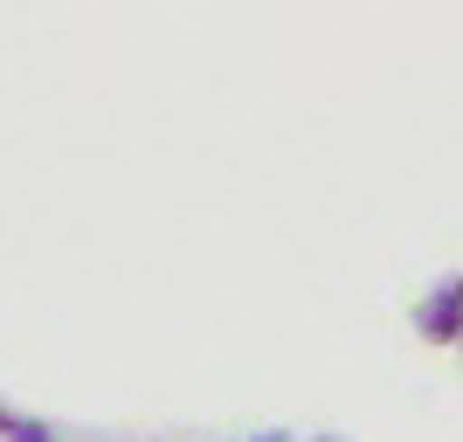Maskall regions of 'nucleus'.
Masks as SVG:
<instances>
[{
	"mask_svg": "<svg viewBox=\"0 0 463 442\" xmlns=\"http://www.w3.org/2000/svg\"><path fill=\"white\" fill-rule=\"evenodd\" d=\"M415 332L436 339V346H457V339H463V277L436 284L422 305H415Z\"/></svg>",
	"mask_w": 463,
	"mask_h": 442,
	"instance_id": "1",
	"label": "nucleus"
},
{
	"mask_svg": "<svg viewBox=\"0 0 463 442\" xmlns=\"http://www.w3.org/2000/svg\"><path fill=\"white\" fill-rule=\"evenodd\" d=\"M0 428H7L14 442H49V428H42V422H28V415H14V408H0Z\"/></svg>",
	"mask_w": 463,
	"mask_h": 442,
	"instance_id": "2",
	"label": "nucleus"
},
{
	"mask_svg": "<svg viewBox=\"0 0 463 442\" xmlns=\"http://www.w3.org/2000/svg\"><path fill=\"white\" fill-rule=\"evenodd\" d=\"M250 442H290V436H284V428H270V436H250Z\"/></svg>",
	"mask_w": 463,
	"mask_h": 442,
	"instance_id": "3",
	"label": "nucleus"
},
{
	"mask_svg": "<svg viewBox=\"0 0 463 442\" xmlns=\"http://www.w3.org/2000/svg\"><path fill=\"white\" fill-rule=\"evenodd\" d=\"M318 442H346V436H318Z\"/></svg>",
	"mask_w": 463,
	"mask_h": 442,
	"instance_id": "4",
	"label": "nucleus"
}]
</instances>
